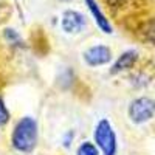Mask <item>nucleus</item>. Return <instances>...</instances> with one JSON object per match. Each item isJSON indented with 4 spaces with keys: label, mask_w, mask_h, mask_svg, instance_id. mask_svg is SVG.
I'll list each match as a JSON object with an SVG mask.
<instances>
[{
    "label": "nucleus",
    "mask_w": 155,
    "mask_h": 155,
    "mask_svg": "<svg viewBox=\"0 0 155 155\" xmlns=\"http://www.w3.org/2000/svg\"><path fill=\"white\" fill-rule=\"evenodd\" d=\"M11 147L19 153H31L39 143V123L34 116L25 115L16 121L9 135Z\"/></svg>",
    "instance_id": "obj_1"
},
{
    "label": "nucleus",
    "mask_w": 155,
    "mask_h": 155,
    "mask_svg": "<svg viewBox=\"0 0 155 155\" xmlns=\"http://www.w3.org/2000/svg\"><path fill=\"white\" fill-rule=\"evenodd\" d=\"M92 137L101 155H118V137L109 118H99L96 121Z\"/></svg>",
    "instance_id": "obj_2"
},
{
    "label": "nucleus",
    "mask_w": 155,
    "mask_h": 155,
    "mask_svg": "<svg viewBox=\"0 0 155 155\" xmlns=\"http://www.w3.org/2000/svg\"><path fill=\"white\" fill-rule=\"evenodd\" d=\"M127 116L132 124L141 126L155 116V99L150 96H138L129 102Z\"/></svg>",
    "instance_id": "obj_3"
},
{
    "label": "nucleus",
    "mask_w": 155,
    "mask_h": 155,
    "mask_svg": "<svg viewBox=\"0 0 155 155\" xmlns=\"http://www.w3.org/2000/svg\"><path fill=\"white\" fill-rule=\"evenodd\" d=\"M82 61L87 67L90 68H99V67H106L109 64L113 62V53L112 48L104 44H96L88 47L84 53H82Z\"/></svg>",
    "instance_id": "obj_4"
},
{
    "label": "nucleus",
    "mask_w": 155,
    "mask_h": 155,
    "mask_svg": "<svg viewBox=\"0 0 155 155\" xmlns=\"http://www.w3.org/2000/svg\"><path fill=\"white\" fill-rule=\"evenodd\" d=\"M85 16L76 9H65L61 16V28L67 34H79L85 28Z\"/></svg>",
    "instance_id": "obj_5"
},
{
    "label": "nucleus",
    "mask_w": 155,
    "mask_h": 155,
    "mask_svg": "<svg viewBox=\"0 0 155 155\" xmlns=\"http://www.w3.org/2000/svg\"><path fill=\"white\" fill-rule=\"evenodd\" d=\"M138 59H140V54L137 50H126L120 56H116V59H113L109 71L110 74H120V73L129 71L137 65Z\"/></svg>",
    "instance_id": "obj_6"
},
{
    "label": "nucleus",
    "mask_w": 155,
    "mask_h": 155,
    "mask_svg": "<svg viewBox=\"0 0 155 155\" xmlns=\"http://www.w3.org/2000/svg\"><path fill=\"white\" fill-rule=\"evenodd\" d=\"M84 3H85L88 12L92 14V17H93L95 23H96V27H98L102 33H104V34H112V33H113V27H112L110 20L107 19V16L102 12V9H101V6L98 5L96 0H84Z\"/></svg>",
    "instance_id": "obj_7"
},
{
    "label": "nucleus",
    "mask_w": 155,
    "mask_h": 155,
    "mask_svg": "<svg viewBox=\"0 0 155 155\" xmlns=\"http://www.w3.org/2000/svg\"><path fill=\"white\" fill-rule=\"evenodd\" d=\"M74 155H101V152L92 140H85V141H81L78 144Z\"/></svg>",
    "instance_id": "obj_8"
},
{
    "label": "nucleus",
    "mask_w": 155,
    "mask_h": 155,
    "mask_svg": "<svg viewBox=\"0 0 155 155\" xmlns=\"http://www.w3.org/2000/svg\"><path fill=\"white\" fill-rule=\"evenodd\" d=\"M141 33H143V37L146 39V41L152 45H155V17L147 20L144 25H143V30H141Z\"/></svg>",
    "instance_id": "obj_9"
},
{
    "label": "nucleus",
    "mask_w": 155,
    "mask_h": 155,
    "mask_svg": "<svg viewBox=\"0 0 155 155\" xmlns=\"http://www.w3.org/2000/svg\"><path fill=\"white\" fill-rule=\"evenodd\" d=\"M11 120V112L6 106V102L3 99V96L0 95V129H3Z\"/></svg>",
    "instance_id": "obj_10"
},
{
    "label": "nucleus",
    "mask_w": 155,
    "mask_h": 155,
    "mask_svg": "<svg viewBox=\"0 0 155 155\" xmlns=\"http://www.w3.org/2000/svg\"><path fill=\"white\" fill-rule=\"evenodd\" d=\"M74 138H76V132L73 130V129L67 130L65 134H64V137H62V146L65 149H70L71 144H73V141H74Z\"/></svg>",
    "instance_id": "obj_11"
},
{
    "label": "nucleus",
    "mask_w": 155,
    "mask_h": 155,
    "mask_svg": "<svg viewBox=\"0 0 155 155\" xmlns=\"http://www.w3.org/2000/svg\"><path fill=\"white\" fill-rule=\"evenodd\" d=\"M3 36H5V39H6L9 44H19V42H20L19 33H17L16 30H12V28H6L5 33H3Z\"/></svg>",
    "instance_id": "obj_12"
},
{
    "label": "nucleus",
    "mask_w": 155,
    "mask_h": 155,
    "mask_svg": "<svg viewBox=\"0 0 155 155\" xmlns=\"http://www.w3.org/2000/svg\"><path fill=\"white\" fill-rule=\"evenodd\" d=\"M106 3L110 5V6H113V8H116V6L123 5V3H124V0H106Z\"/></svg>",
    "instance_id": "obj_13"
},
{
    "label": "nucleus",
    "mask_w": 155,
    "mask_h": 155,
    "mask_svg": "<svg viewBox=\"0 0 155 155\" xmlns=\"http://www.w3.org/2000/svg\"><path fill=\"white\" fill-rule=\"evenodd\" d=\"M61 2H71V0H61Z\"/></svg>",
    "instance_id": "obj_14"
}]
</instances>
